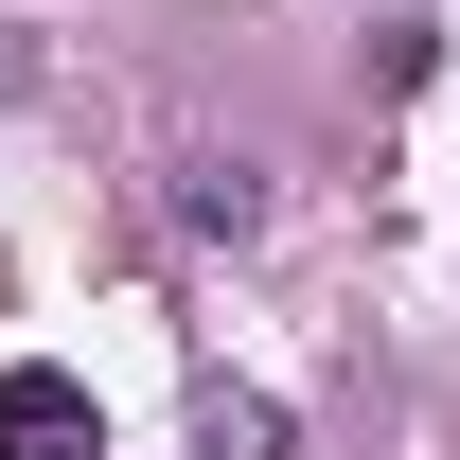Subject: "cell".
Wrapping results in <instances>:
<instances>
[{"mask_svg":"<svg viewBox=\"0 0 460 460\" xmlns=\"http://www.w3.org/2000/svg\"><path fill=\"white\" fill-rule=\"evenodd\" d=\"M0 460H107V407H89V372L18 354V372H0Z\"/></svg>","mask_w":460,"mask_h":460,"instance_id":"cell-1","label":"cell"},{"mask_svg":"<svg viewBox=\"0 0 460 460\" xmlns=\"http://www.w3.org/2000/svg\"><path fill=\"white\" fill-rule=\"evenodd\" d=\"M177 230H213V248H248V230H266V177L195 142V160H177Z\"/></svg>","mask_w":460,"mask_h":460,"instance_id":"cell-2","label":"cell"},{"mask_svg":"<svg viewBox=\"0 0 460 460\" xmlns=\"http://www.w3.org/2000/svg\"><path fill=\"white\" fill-rule=\"evenodd\" d=\"M195 443H213V460H284V407H266V390H195Z\"/></svg>","mask_w":460,"mask_h":460,"instance_id":"cell-3","label":"cell"}]
</instances>
